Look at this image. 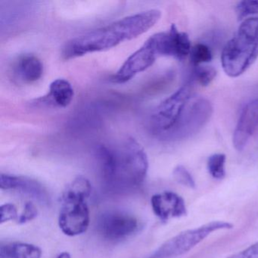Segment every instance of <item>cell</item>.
<instances>
[{
	"label": "cell",
	"instance_id": "1",
	"mask_svg": "<svg viewBox=\"0 0 258 258\" xmlns=\"http://www.w3.org/2000/svg\"><path fill=\"white\" fill-rule=\"evenodd\" d=\"M161 11L149 10L119 19L68 41L62 49L64 59L115 47L133 40L152 28L161 19Z\"/></svg>",
	"mask_w": 258,
	"mask_h": 258
},
{
	"label": "cell",
	"instance_id": "2",
	"mask_svg": "<svg viewBox=\"0 0 258 258\" xmlns=\"http://www.w3.org/2000/svg\"><path fill=\"white\" fill-rule=\"evenodd\" d=\"M96 156L107 186L113 191H126L144 182L149 169L143 146L130 137L118 147L99 145Z\"/></svg>",
	"mask_w": 258,
	"mask_h": 258
},
{
	"label": "cell",
	"instance_id": "3",
	"mask_svg": "<svg viewBox=\"0 0 258 258\" xmlns=\"http://www.w3.org/2000/svg\"><path fill=\"white\" fill-rule=\"evenodd\" d=\"M258 58V17L249 18L241 23L236 34L227 42L221 55L226 75L238 78Z\"/></svg>",
	"mask_w": 258,
	"mask_h": 258
},
{
	"label": "cell",
	"instance_id": "4",
	"mask_svg": "<svg viewBox=\"0 0 258 258\" xmlns=\"http://www.w3.org/2000/svg\"><path fill=\"white\" fill-rule=\"evenodd\" d=\"M233 228L232 223L213 221L200 227L184 231L162 244L149 258H173L189 251L212 232Z\"/></svg>",
	"mask_w": 258,
	"mask_h": 258
},
{
	"label": "cell",
	"instance_id": "5",
	"mask_svg": "<svg viewBox=\"0 0 258 258\" xmlns=\"http://www.w3.org/2000/svg\"><path fill=\"white\" fill-rule=\"evenodd\" d=\"M191 84H185L163 101L152 114V129L158 132H167L174 129L191 98Z\"/></svg>",
	"mask_w": 258,
	"mask_h": 258
},
{
	"label": "cell",
	"instance_id": "6",
	"mask_svg": "<svg viewBox=\"0 0 258 258\" xmlns=\"http://www.w3.org/2000/svg\"><path fill=\"white\" fill-rule=\"evenodd\" d=\"M58 224L61 230L69 236L85 232L90 224V211L86 201L62 198Z\"/></svg>",
	"mask_w": 258,
	"mask_h": 258
},
{
	"label": "cell",
	"instance_id": "7",
	"mask_svg": "<svg viewBox=\"0 0 258 258\" xmlns=\"http://www.w3.org/2000/svg\"><path fill=\"white\" fill-rule=\"evenodd\" d=\"M158 55L152 37L124 61L111 81L114 84H125L136 75L144 72L155 63Z\"/></svg>",
	"mask_w": 258,
	"mask_h": 258
},
{
	"label": "cell",
	"instance_id": "8",
	"mask_svg": "<svg viewBox=\"0 0 258 258\" xmlns=\"http://www.w3.org/2000/svg\"><path fill=\"white\" fill-rule=\"evenodd\" d=\"M158 56H170L182 61L189 55L191 41L188 34L172 25L169 31L152 36Z\"/></svg>",
	"mask_w": 258,
	"mask_h": 258
},
{
	"label": "cell",
	"instance_id": "9",
	"mask_svg": "<svg viewBox=\"0 0 258 258\" xmlns=\"http://www.w3.org/2000/svg\"><path fill=\"white\" fill-rule=\"evenodd\" d=\"M99 232L105 238L120 240L134 234L138 229L135 217L120 211H108L98 222Z\"/></svg>",
	"mask_w": 258,
	"mask_h": 258
},
{
	"label": "cell",
	"instance_id": "10",
	"mask_svg": "<svg viewBox=\"0 0 258 258\" xmlns=\"http://www.w3.org/2000/svg\"><path fill=\"white\" fill-rule=\"evenodd\" d=\"M258 126V99L247 103L243 108L234 131V147L241 152Z\"/></svg>",
	"mask_w": 258,
	"mask_h": 258
},
{
	"label": "cell",
	"instance_id": "11",
	"mask_svg": "<svg viewBox=\"0 0 258 258\" xmlns=\"http://www.w3.org/2000/svg\"><path fill=\"white\" fill-rule=\"evenodd\" d=\"M151 205L155 215L163 222L187 214L185 201L179 195L170 191L152 196Z\"/></svg>",
	"mask_w": 258,
	"mask_h": 258
},
{
	"label": "cell",
	"instance_id": "12",
	"mask_svg": "<svg viewBox=\"0 0 258 258\" xmlns=\"http://www.w3.org/2000/svg\"><path fill=\"white\" fill-rule=\"evenodd\" d=\"M188 109L183 111L175 128L182 131V134H191L208 122L212 114V107L208 100L201 99L193 102Z\"/></svg>",
	"mask_w": 258,
	"mask_h": 258
},
{
	"label": "cell",
	"instance_id": "13",
	"mask_svg": "<svg viewBox=\"0 0 258 258\" xmlns=\"http://www.w3.org/2000/svg\"><path fill=\"white\" fill-rule=\"evenodd\" d=\"M15 79L23 84L37 82L43 74V64L41 60L32 54H24L15 60L12 67Z\"/></svg>",
	"mask_w": 258,
	"mask_h": 258
},
{
	"label": "cell",
	"instance_id": "14",
	"mask_svg": "<svg viewBox=\"0 0 258 258\" xmlns=\"http://www.w3.org/2000/svg\"><path fill=\"white\" fill-rule=\"evenodd\" d=\"M0 187L2 189H19L41 202H47L46 190L37 181L23 176L4 174L0 176Z\"/></svg>",
	"mask_w": 258,
	"mask_h": 258
},
{
	"label": "cell",
	"instance_id": "15",
	"mask_svg": "<svg viewBox=\"0 0 258 258\" xmlns=\"http://www.w3.org/2000/svg\"><path fill=\"white\" fill-rule=\"evenodd\" d=\"M74 95V89L70 82L60 78L52 82L47 94L40 98V103L58 108H66L73 100Z\"/></svg>",
	"mask_w": 258,
	"mask_h": 258
},
{
	"label": "cell",
	"instance_id": "16",
	"mask_svg": "<svg viewBox=\"0 0 258 258\" xmlns=\"http://www.w3.org/2000/svg\"><path fill=\"white\" fill-rule=\"evenodd\" d=\"M41 250L28 243H11L0 247L1 258H41Z\"/></svg>",
	"mask_w": 258,
	"mask_h": 258
},
{
	"label": "cell",
	"instance_id": "17",
	"mask_svg": "<svg viewBox=\"0 0 258 258\" xmlns=\"http://www.w3.org/2000/svg\"><path fill=\"white\" fill-rule=\"evenodd\" d=\"M91 190V184L88 179L83 176H78L68 185L62 198L86 201L90 196Z\"/></svg>",
	"mask_w": 258,
	"mask_h": 258
},
{
	"label": "cell",
	"instance_id": "18",
	"mask_svg": "<svg viewBox=\"0 0 258 258\" xmlns=\"http://www.w3.org/2000/svg\"><path fill=\"white\" fill-rule=\"evenodd\" d=\"M226 155L221 153L214 154L208 158V172L214 179H222L226 176Z\"/></svg>",
	"mask_w": 258,
	"mask_h": 258
},
{
	"label": "cell",
	"instance_id": "19",
	"mask_svg": "<svg viewBox=\"0 0 258 258\" xmlns=\"http://www.w3.org/2000/svg\"><path fill=\"white\" fill-rule=\"evenodd\" d=\"M190 61L195 67L210 62L212 59V52L207 45L198 43L191 48L189 54Z\"/></svg>",
	"mask_w": 258,
	"mask_h": 258
},
{
	"label": "cell",
	"instance_id": "20",
	"mask_svg": "<svg viewBox=\"0 0 258 258\" xmlns=\"http://www.w3.org/2000/svg\"><path fill=\"white\" fill-rule=\"evenodd\" d=\"M238 21L253 15L258 14V0H244L237 4L235 8Z\"/></svg>",
	"mask_w": 258,
	"mask_h": 258
},
{
	"label": "cell",
	"instance_id": "21",
	"mask_svg": "<svg viewBox=\"0 0 258 258\" xmlns=\"http://www.w3.org/2000/svg\"><path fill=\"white\" fill-rule=\"evenodd\" d=\"M195 75L201 85L207 87L215 79L217 76V71L211 66H198L195 69Z\"/></svg>",
	"mask_w": 258,
	"mask_h": 258
},
{
	"label": "cell",
	"instance_id": "22",
	"mask_svg": "<svg viewBox=\"0 0 258 258\" xmlns=\"http://www.w3.org/2000/svg\"><path fill=\"white\" fill-rule=\"evenodd\" d=\"M173 177L176 182L184 186L190 188H196V182L188 170L182 165H178L175 167L173 172Z\"/></svg>",
	"mask_w": 258,
	"mask_h": 258
},
{
	"label": "cell",
	"instance_id": "23",
	"mask_svg": "<svg viewBox=\"0 0 258 258\" xmlns=\"http://www.w3.org/2000/svg\"><path fill=\"white\" fill-rule=\"evenodd\" d=\"M0 215L1 223L15 220L18 216L17 209L13 204H5L0 208Z\"/></svg>",
	"mask_w": 258,
	"mask_h": 258
},
{
	"label": "cell",
	"instance_id": "24",
	"mask_svg": "<svg viewBox=\"0 0 258 258\" xmlns=\"http://www.w3.org/2000/svg\"><path fill=\"white\" fill-rule=\"evenodd\" d=\"M37 214L38 212L36 207L32 203H27L22 215L19 217V223H25L31 221L37 217Z\"/></svg>",
	"mask_w": 258,
	"mask_h": 258
},
{
	"label": "cell",
	"instance_id": "25",
	"mask_svg": "<svg viewBox=\"0 0 258 258\" xmlns=\"http://www.w3.org/2000/svg\"><path fill=\"white\" fill-rule=\"evenodd\" d=\"M232 258H258V241L242 251L232 255Z\"/></svg>",
	"mask_w": 258,
	"mask_h": 258
},
{
	"label": "cell",
	"instance_id": "26",
	"mask_svg": "<svg viewBox=\"0 0 258 258\" xmlns=\"http://www.w3.org/2000/svg\"><path fill=\"white\" fill-rule=\"evenodd\" d=\"M56 258H72L71 255L68 252H63L61 254L58 255Z\"/></svg>",
	"mask_w": 258,
	"mask_h": 258
}]
</instances>
